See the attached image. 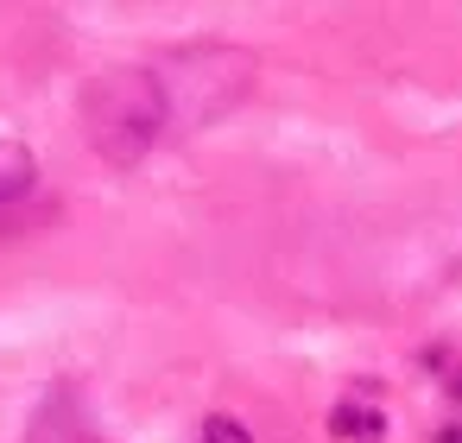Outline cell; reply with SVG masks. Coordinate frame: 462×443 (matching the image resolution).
<instances>
[{"mask_svg":"<svg viewBox=\"0 0 462 443\" xmlns=\"http://www.w3.org/2000/svg\"><path fill=\"white\" fill-rule=\"evenodd\" d=\"M165 121H171V102L152 70H102L83 96V127L108 165L146 159V146L159 140Z\"/></svg>","mask_w":462,"mask_h":443,"instance_id":"cell-1","label":"cell"},{"mask_svg":"<svg viewBox=\"0 0 462 443\" xmlns=\"http://www.w3.org/2000/svg\"><path fill=\"white\" fill-rule=\"evenodd\" d=\"M32 178H39L32 152H26L20 140H0V203H14V197H26V190H32Z\"/></svg>","mask_w":462,"mask_h":443,"instance_id":"cell-2","label":"cell"},{"mask_svg":"<svg viewBox=\"0 0 462 443\" xmlns=\"http://www.w3.org/2000/svg\"><path fill=\"white\" fill-rule=\"evenodd\" d=\"M329 430H336V437H355V443H380L386 418L367 411V405H336V411H329Z\"/></svg>","mask_w":462,"mask_h":443,"instance_id":"cell-3","label":"cell"},{"mask_svg":"<svg viewBox=\"0 0 462 443\" xmlns=\"http://www.w3.org/2000/svg\"><path fill=\"white\" fill-rule=\"evenodd\" d=\"M203 443H254V430L241 418H209L203 424Z\"/></svg>","mask_w":462,"mask_h":443,"instance_id":"cell-4","label":"cell"},{"mask_svg":"<svg viewBox=\"0 0 462 443\" xmlns=\"http://www.w3.org/2000/svg\"><path fill=\"white\" fill-rule=\"evenodd\" d=\"M437 443H462V424H449V430H437Z\"/></svg>","mask_w":462,"mask_h":443,"instance_id":"cell-5","label":"cell"},{"mask_svg":"<svg viewBox=\"0 0 462 443\" xmlns=\"http://www.w3.org/2000/svg\"><path fill=\"white\" fill-rule=\"evenodd\" d=\"M449 392H456V399H462V374H456V380H449Z\"/></svg>","mask_w":462,"mask_h":443,"instance_id":"cell-6","label":"cell"}]
</instances>
